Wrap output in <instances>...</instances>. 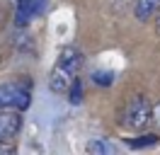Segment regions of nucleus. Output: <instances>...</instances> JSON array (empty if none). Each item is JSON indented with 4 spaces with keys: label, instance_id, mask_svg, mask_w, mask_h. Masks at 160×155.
<instances>
[{
    "label": "nucleus",
    "instance_id": "obj_3",
    "mask_svg": "<svg viewBox=\"0 0 160 155\" xmlns=\"http://www.w3.org/2000/svg\"><path fill=\"white\" fill-rule=\"evenodd\" d=\"M32 102V80H12L0 85V109H27Z\"/></svg>",
    "mask_w": 160,
    "mask_h": 155
},
{
    "label": "nucleus",
    "instance_id": "obj_13",
    "mask_svg": "<svg viewBox=\"0 0 160 155\" xmlns=\"http://www.w3.org/2000/svg\"><path fill=\"white\" fill-rule=\"evenodd\" d=\"M155 32H158V34H160V10H158V12H155Z\"/></svg>",
    "mask_w": 160,
    "mask_h": 155
},
{
    "label": "nucleus",
    "instance_id": "obj_6",
    "mask_svg": "<svg viewBox=\"0 0 160 155\" xmlns=\"http://www.w3.org/2000/svg\"><path fill=\"white\" fill-rule=\"evenodd\" d=\"M34 19V10H32V0H17V27H24Z\"/></svg>",
    "mask_w": 160,
    "mask_h": 155
},
{
    "label": "nucleus",
    "instance_id": "obj_9",
    "mask_svg": "<svg viewBox=\"0 0 160 155\" xmlns=\"http://www.w3.org/2000/svg\"><path fill=\"white\" fill-rule=\"evenodd\" d=\"M155 143H158V136L155 133H148V136H143V138H138V141H136V138L129 141L131 148H143V145H155Z\"/></svg>",
    "mask_w": 160,
    "mask_h": 155
},
{
    "label": "nucleus",
    "instance_id": "obj_1",
    "mask_svg": "<svg viewBox=\"0 0 160 155\" xmlns=\"http://www.w3.org/2000/svg\"><path fill=\"white\" fill-rule=\"evenodd\" d=\"M80 66H82V53L75 46H66L61 51L58 61H56V66H53V70H51V75H49L51 92H58V95L68 92L70 82L78 78Z\"/></svg>",
    "mask_w": 160,
    "mask_h": 155
},
{
    "label": "nucleus",
    "instance_id": "obj_12",
    "mask_svg": "<svg viewBox=\"0 0 160 155\" xmlns=\"http://www.w3.org/2000/svg\"><path fill=\"white\" fill-rule=\"evenodd\" d=\"M153 121H158V124H160V102H158V104H153Z\"/></svg>",
    "mask_w": 160,
    "mask_h": 155
},
{
    "label": "nucleus",
    "instance_id": "obj_2",
    "mask_svg": "<svg viewBox=\"0 0 160 155\" xmlns=\"http://www.w3.org/2000/svg\"><path fill=\"white\" fill-rule=\"evenodd\" d=\"M153 121V104L146 95H136L129 104L121 109L119 124L129 131H143L146 126Z\"/></svg>",
    "mask_w": 160,
    "mask_h": 155
},
{
    "label": "nucleus",
    "instance_id": "obj_10",
    "mask_svg": "<svg viewBox=\"0 0 160 155\" xmlns=\"http://www.w3.org/2000/svg\"><path fill=\"white\" fill-rule=\"evenodd\" d=\"M92 80H95L97 85H112L114 73H102V70H97V73H92Z\"/></svg>",
    "mask_w": 160,
    "mask_h": 155
},
{
    "label": "nucleus",
    "instance_id": "obj_11",
    "mask_svg": "<svg viewBox=\"0 0 160 155\" xmlns=\"http://www.w3.org/2000/svg\"><path fill=\"white\" fill-rule=\"evenodd\" d=\"M0 153L2 155H12L15 153V145H10V141H0Z\"/></svg>",
    "mask_w": 160,
    "mask_h": 155
},
{
    "label": "nucleus",
    "instance_id": "obj_7",
    "mask_svg": "<svg viewBox=\"0 0 160 155\" xmlns=\"http://www.w3.org/2000/svg\"><path fill=\"white\" fill-rule=\"evenodd\" d=\"M68 97H70V102H73V104H80V99H82V82H80L78 78L70 82V87H68Z\"/></svg>",
    "mask_w": 160,
    "mask_h": 155
},
{
    "label": "nucleus",
    "instance_id": "obj_8",
    "mask_svg": "<svg viewBox=\"0 0 160 155\" xmlns=\"http://www.w3.org/2000/svg\"><path fill=\"white\" fill-rule=\"evenodd\" d=\"M88 153L107 155V153H112V145L107 143V141H90V143H88Z\"/></svg>",
    "mask_w": 160,
    "mask_h": 155
},
{
    "label": "nucleus",
    "instance_id": "obj_4",
    "mask_svg": "<svg viewBox=\"0 0 160 155\" xmlns=\"http://www.w3.org/2000/svg\"><path fill=\"white\" fill-rule=\"evenodd\" d=\"M22 128L20 109H0V141H12Z\"/></svg>",
    "mask_w": 160,
    "mask_h": 155
},
{
    "label": "nucleus",
    "instance_id": "obj_5",
    "mask_svg": "<svg viewBox=\"0 0 160 155\" xmlns=\"http://www.w3.org/2000/svg\"><path fill=\"white\" fill-rule=\"evenodd\" d=\"M160 10V0H138L136 2V19H141V22H146V19L155 17V12Z\"/></svg>",
    "mask_w": 160,
    "mask_h": 155
}]
</instances>
